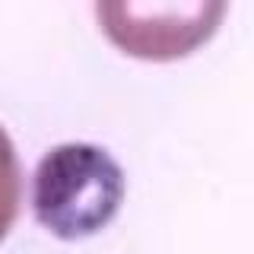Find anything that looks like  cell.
<instances>
[{
  "mask_svg": "<svg viewBox=\"0 0 254 254\" xmlns=\"http://www.w3.org/2000/svg\"><path fill=\"white\" fill-rule=\"evenodd\" d=\"M229 0H95L105 38L140 61L188 58L216 35Z\"/></svg>",
  "mask_w": 254,
  "mask_h": 254,
  "instance_id": "cell-2",
  "label": "cell"
},
{
  "mask_svg": "<svg viewBox=\"0 0 254 254\" xmlns=\"http://www.w3.org/2000/svg\"><path fill=\"white\" fill-rule=\"evenodd\" d=\"M124 200V172L95 143L48 149L32 181V210L51 235L86 238L105 229Z\"/></svg>",
  "mask_w": 254,
  "mask_h": 254,
  "instance_id": "cell-1",
  "label": "cell"
},
{
  "mask_svg": "<svg viewBox=\"0 0 254 254\" xmlns=\"http://www.w3.org/2000/svg\"><path fill=\"white\" fill-rule=\"evenodd\" d=\"M22 203V172H19V156L16 146L0 124V242L10 235Z\"/></svg>",
  "mask_w": 254,
  "mask_h": 254,
  "instance_id": "cell-3",
  "label": "cell"
}]
</instances>
